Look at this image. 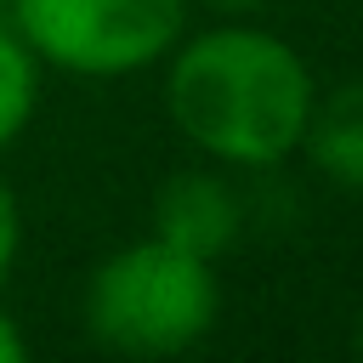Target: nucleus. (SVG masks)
<instances>
[{
  "instance_id": "1",
  "label": "nucleus",
  "mask_w": 363,
  "mask_h": 363,
  "mask_svg": "<svg viewBox=\"0 0 363 363\" xmlns=\"http://www.w3.org/2000/svg\"><path fill=\"white\" fill-rule=\"evenodd\" d=\"M318 85L306 57L244 17L164 51V113L221 170H272L301 153Z\"/></svg>"
},
{
  "instance_id": "2",
  "label": "nucleus",
  "mask_w": 363,
  "mask_h": 363,
  "mask_svg": "<svg viewBox=\"0 0 363 363\" xmlns=\"http://www.w3.org/2000/svg\"><path fill=\"white\" fill-rule=\"evenodd\" d=\"M221 318L216 261L187 255L164 238L119 244L85 284V335L119 357L193 352Z\"/></svg>"
},
{
  "instance_id": "3",
  "label": "nucleus",
  "mask_w": 363,
  "mask_h": 363,
  "mask_svg": "<svg viewBox=\"0 0 363 363\" xmlns=\"http://www.w3.org/2000/svg\"><path fill=\"white\" fill-rule=\"evenodd\" d=\"M11 28L28 40L40 68L79 79H125L182 40L187 0H6Z\"/></svg>"
},
{
  "instance_id": "4",
  "label": "nucleus",
  "mask_w": 363,
  "mask_h": 363,
  "mask_svg": "<svg viewBox=\"0 0 363 363\" xmlns=\"http://www.w3.org/2000/svg\"><path fill=\"white\" fill-rule=\"evenodd\" d=\"M244 227V199L221 170H176L153 193V238L216 261L221 250L238 244Z\"/></svg>"
},
{
  "instance_id": "5",
  "label": "nucleus",
  "mask_w": 363,
  "mask_h": 363,
  "mask_svg": "<svg viewBox=\"0 0 363 363\" xmlns=\"http://www.w3.org/2000/svg\"><path fill=\"white\" fill-rule=\"evenodd\" d=\"M301 153L312 159V170L323 182H335L340 193H363V74L329 85L312 102Z\"/></svg>"
},
{
  "instance_id": "6",
  "label": "nucleus",
  "mask_w": 363,
  "mask_h": 363,
  "mask_svg": "<svg viewBox=\"0 0 363 363\" xmlns=\"http://www.w3.org/2000/svg\"><path fill=\"white\" fill-rule=\"evenodd\" d=\"M34 108H40V57L11 23H0V153L28 130Z\"/></svg>"
},
{
  "instance_id": "7",
  "label": "nucleus",
  "mask_w": 363,
  "mask_h": 363,
  "mask_svg": "<svg viewBox=\"0 0 363 363\" xmlns=\"http://www.w3.org/2000/svg\"><path fill=\"white\" fill-rule=\"evenodd\" d=\"M17 250H23V210H17L11 187L0 182V284H6L11 261H17Z\"/></svg>"
},
{
  "instance_id": "8",
  "label": "nucleus",
  "mask_w": 363,
  "mask_h": 363,
  "mask_svg": "<svg viewBox=\"0 0 363 363\" xmlns=\"http://www.w3.org/2000/svg\"><path fill=\"white\" fill-rule=\"evenodd\" d=\"M28 357V340H23V329L0 312V363H23Z\"/></svg>"
},
{
  "instance_id": "9",
  "label": "nucleus",
  "mask_w": 363,
  "mask_h": 363,
  "mask_svg": "<svg viewBox=\"0 0 363 363\" xmlns=\"http://www.w3.org/2000/svg\"><path fill=\"white\" fill-rule=\"evenodd\" d=\"M210 11H221V17H255L267 0H204Z\"/></svg>"
},
{
  "instance_id": "10",
  "label": "nucleus",
  "mask_w": 363,
  "mask_h": 363,
  "mask_svg": "<svg viewBox=\"0 0 363 363\" xmlns=\"http://www.w3.org/2000/svg\"><path fill=\"white\" fill-rule=\"evenodd\" d=\"M357 352H363V318H357Z\"/></svg>"
},
{
  "instance_id": "11",
  "label": "nucleus",
  "mask_w": 363,
  "mask_h": 363,
  "mask_svg": "<svg viewBox=\"0 0 363 363\" xmlns=\"http://www.w3.org/2000/svg\"><path fill=\"white\" fill-rule=\"evenodd\" d=\"M0 6H6V0H0Z\"/></svg>"
}]
</instances>
